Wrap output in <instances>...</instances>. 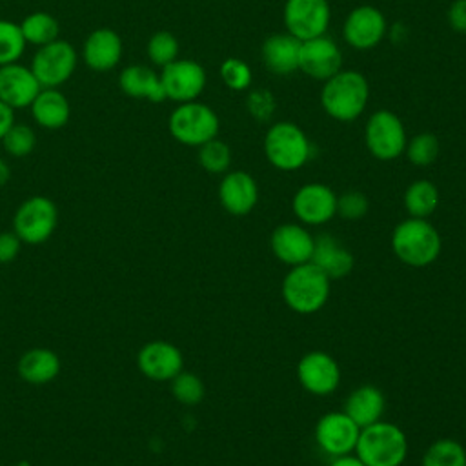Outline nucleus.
<instances>
[{"instance_id":"nucleus-1","label":"nucleus","mask_w":466,"mask_h":466,"mask_svg":"<svg viewBox=\"0 0 466 466\" xmlns=\"http://www.w3.org/2000/svg\"><path fill=\"white\" fill-rule=\"evenodd\" d=\"M370 100V84L355 69H340L324 80L320 106L328 116L339 122H353L362 115Z\"/></svg>"},{"instance_id":"nucleus-2","label":"nucleus","mask_w":466,"mask_h":466,"mask_svg":"<svg viewBox=\"0 0 466 466\" xmlns=\"http://www.w3.org/2000/svg\"><path fill=\"white\" fill-rule=\"evenodd\" d=\"M441 248V235L426 218L410 217L399 222L391 233L395 257L411 268H424L435 262Z\"/></svg>"},{"instance_id":"nucleus-3","label":"nucleus","mask_w":466,"mask_h":466,"mask_svg":"<svg viewBox=\"0 0 466 466\" xmlns=\"http://www.w3.org/2000/svg\"><path fill=\"white\" fill-rule=\"evenodd\" d=\"M355 455L366 466H400L408 455V439L397 424L380 419L360 428Z\"/></svg>"},{"instance_id":"nucleus-4","label":"nucleus","mask_w":466,"mask_h":466,"mask_svg":"<svg viewBox=\"0 0 466 466\" xmlns=\"http://www.w3.org/2000/svg\"><path fill=\"white\" fill-rule=\"evenodd\" d=\"M282 299L295 313H317L329 299V279L311 262L293 266L282 280Z\"/></svg>"},{"instance_id":"nucleus-5","label":"nucleus","mask_w":466,"mask_h":466,"mask_svg":"<svg viewBox=\"0 0 466 466\" xmlns=\"http://www.w3.org/2000/svg\"><path fill=\"white\" fill-rule=\"evenodd\" d=\"M264 155L280 171H297L311 157V142L300 126L275 122L264 137Z\"/></svg>"},{"instance_id":"nucleus-6","label":"nucleus","mask_w":466,"mask_h":466,"mask_svg":"<svg viewBox=\"0 0 466 466\" xmlns=\"http://www.w3.org/2000/svg\"><path fill=\"white\" fill-rule=\"evenodd\" d=\"M218 127L220 122L217 113L209 106L197 100L178 104L167 118L169 135L177 142L193 147H198L208 140L217 138Z\"/></svg>"},{"instance_id":"nucleus-7","label":"nucleus","mask_w":466,"mask_h":466,"mask_svg":"<svg viewBox=\"0 0 466 466\" xmlns=\"http://www.w3.org/2000/svg\"><path fill=\"white\" fill-rule=\"evenodd\" d=\"M58 226V208L44 195L25 198L13 215V231L22 244L38 246L49 240Z\"/></svg>"},{"instance_id":"nucleus-8","label":"nucleus","mask_w":466,"mask_h":466,"mask_svg":"<svg viewBox=\"0 0 466 466\" xmlns=\"http://www.w3.org/2000/svg\"><path fill=\"white\" fill-rule=\"evenodd\" d=\"M364 142L377 160H395L406 149V129L399 115L390 109L371 113L364 127Z\"/></svg>"},{"instance_id":"nucleus-9","label":"nucleus","mask_w":466,"mask_h":466,"mask_svg":"<svg viewBox=\"0 0 466 466\" xmlns=\"http://www.w3.org/2000/svg\"><path fill=\"white\" fill-rule=\"evenodd\" d=\"M76 64L78 55L73 44L56 38L36 49L29 67L42 87H60L73 76Z\"/></svg>"},{"instance_id":"nucleus-10","label":"nucleus","mask_w":466,"mask_h":466,"mask_svg":"<svg viewBox=\"0 0 466 466\" xmlns=\"http://www.w3.org/2000/svg\"><path fill=\"white\" fill-rule=\"evenodd\" d=\"M282 20L288 33L304 42L326 35L331 7L328 0H286Z\"/></svg>"},{"instance_id":"nucleus-11","label":"nucleus","mask_w":466,"mask_h":466,"mask_svg":"<svg viewBox=\"0 0 466 466\" xmlns=\"http://www.w3.org/2000/svg\"><path fill=\"white\" fill-rule=\"evenodd\" d=\"M160 82L166 98L178 104L191 102L197 100L206 87V71L191 58H177L162 67Z\"/></svg>"},{"instance_id":"nucleus-12","label":"nucleus","mask_w":466,"mask_h":466,"mask_svg":"<svg viewBox=\"0 0 466 466\" xmlns=\"http://www.w3.org/2000/svg\"><path fill=\"white\" fill-rule=\"evenodd\" d=\"M360 428L344 413H324L315 424V442L329 457H340L355 451Z\"/></svg>"},{"instance_id":"nucleus-13","label":"nucleus","mask_w":466,"mask_h":466,"mask_svg":"<svg viewBox=\"0 0 466 466\" xmlns=\"http://www.w3.org/2000/svg\"><path fill=\"white\" fill-rule=\"evenodd\" d=\"M388 33V22L380 9L373 5H359L351 9L344 20L342 35L348 46L359 51L377 47Z\"/></svg>"},{"instance_id":"nucleus-14","label":"nucleus","mask_w":466,"mask_h":466,"mask_svg":"<svg viewBox=\"0 0 466 466\" xmlns=\"http://www.w3.org/2000/svg\"><path fill=\"white\" fill-rule=\"evenodd\" d=\"M297 379L311 395H329L340 384L339 362L326 351L313 350L300 357L297 364Z\"/></svg>"},{"instance_id":"nucleus-15","label":"nucleus","mask_w":466,"mask_h":466,"mask_svg":"<svg viewBox=\"0 0 466 466\" xmlns=\"http://www.w3.org/2000/svg\"><path fill=\"white\" fill-rule=\"evenodd\" d=\"M291 209L300 224L320 226L337 215V195L326 184L309 182L297 189Z\"/></svg>"},{"instance_id":"nucleus-16","label":"nucleus","mask_w":466,"mask_h":466,"mask_svg":"<svg viewBox=\"0 0 466 466\" xmlns=\"http://www.w3.org/2000/svg\"><path fill=\"white\" fill-rule=\"evenodd\" d=\"M138 371L157 382H169L184 370L182 351L167 340H149L137 353Z\"/></svg>"},{"instance_id":"nucleus-17","label":"nucleus","mask_w":466,"mask_h":466,"mask_svg":"<svg viewBox=\"0 0 466 466\" xmlns=\"http://www.w3.org/2000/svg\"><path fill=\"white\" fill-rule=\"evenodd\" d=\"M299 69L315 80H328L342 69V53L333 38L320 35L300 44Z\"/></svg>"},{"instance_id":"nucleus-18","label":"nucleus","mask_w":466,"mask_h":466,"mask_svg":"<svg viewBox=\"0 0 466 466\" xmlns=\"http://www.w3.org/2000/svg\"><path fill=\"white\" fill-rule=\"evenodd\" d=\"M315 238L297 222H286L277 226L269 237V248L273 255L289 268L306 264L311 260Z\"/></svg>"},{"instance_id":"nucleus-19","label":"nucleus","mask_w":466,"mask_h":466,"mask_svg":"<svg viewBox=\"0 0 466 466\" xmlns=\"http://www.w3.org/2000/svg\"><path fill=\"white\" fill-rule=\"evenodd\" d=\"M40 89L42 86L31 67L20 62L0 66V100L11 109L29 107Z\"/></svg>"},{"instance_id":"nucleus-20","label":"nucleus","mask_w":466,"mask_h":466,"mask_svg":"<svg viewBox=\"0 0 466 466\" xmlns=\"http://www.w3.org/2000/svg\"><path fill=\"white\" fill-rule=\"evenodd\" d=\"M220 206L235 217L251 213L258 202V186L248 171H226L218 184Z\"/></svg>"},{"instance_id":"nucleus-21","label":"nucleus","mask_w":466,"mask_h":466,"mask_svg":"<svg viewBox=\"0 0 466 466\" xmlns=\"http://www.w3.org/2000/svg\"><path fill=\"white\" fill-rule=\"evenodd\" d=\"M124 44L116 31L111 27H98L93 29L82 46V60L84 64L96 71L106 73L116 67L122 58Z\"/></svg>"},{"instance_id":"nucleus-22","label":"nucleus","mask_w":466,"mask_h":466,"mask_svg":"<svg viewBox=\"0 0 466 466\" xmlns=\"http://www.w3.org/2000/svg\"><path fill=\"white\" fill-rule=\"evenodd\" d=\"M300 40L289 33H275L262 42L260 55L268 71L284 76L299 69Z\"/></svg>"},{"instance_id":"nucleus-23","label":"nucleus","mask_w":466,"mask_h":466,"mask_svg":"<svg viewBox=\"0 0 466 466\" xmlns=\"http://www.w3.org/2000/svg\"><path fill=\"white\" fill-rule=\"evenodd\" d=\"M313 266H317L329 280L331 279H342L351 273L355 258L351 251L342 246L333 235L322 233L315 237L313 255L309 260Z\"/></svg>"},{"instance_id":"nucleus-24","label":"nucleus","mask_w":466,"mask_h":466,"mask_svg":"<svg viewBox=\"0 0 466 466\" xmlns=\"http://www.w3.org/2000/svg\"><path fill=\"white\" fill-rule=\"evenodd\" d=\"M386 410V399L377 386L362 384L355 388L344 400V413L359 426L366 428L382 419Z\"/></svg>"},{"instance_id":"nucleus-25","label":"nucleus","mask_w":466,"mask_h":466,"mask_svg":"<svg viewBox=\"0 0 466 466\" xmlns=\"http://www.w3.org/2000/svg\"><path fill=\"white\" fill-rule=\"evenodd\" d=\"M60 357L49 348H31L18 359L16 371L20 379L33 386H44L60 373Z\"/></svg>"},{"instance_id":"nucleus-26","label":"nucleus","mask_w":466,"mask_h":466,"mask_svg":"<svg viewBox=\"0 0 466 466\" xmlns=\"http://www.w3.org/2000/svg\"><path fill=\"white\" fill-rule=\"evenodd\" d=\"M29 109L35 122L44 129H60L71 116V104L58 87H42Z\"/></svg>"},{"instance_id":"nucleus-27","label":"nucleus","mask_w":466,"mask_h":466,"mask_svg":"<svg viewBox=\"0 0 466 466\" xmlns=\"http://www.w3.org/2000/svg\"><path fill=\"white\" fill-rule=\"evenodd\" d=\"M118 86L124 95L133 98H146L149 102L166 100L160 75L144 64H133L120 71Z\"/></svg>"},{"instance_id":"nucleus-28","label":"nucleus","mask_w":466,"mask_h":466,"mask_svg":"<svg viewBox=\"0 0 466 466\" xmlns=\"http://www.w3.org/2000/svg\"><path fill=\"white\" fill-rule=\"evenodd\" d=\"M439 200L437 186L426 178L411 182L404 191V208L415 218H428L437 209Z\"/></svg>"},{"instance_id":"nucleus-29","label":"nucleus","mask_w":466,"mask_h":466,"mask_svg":"<svg viewBox=\"0 0 466 466\" xmlns=\"http://www.w3.org/2000/svg\"><path fill=\"white\" fill-rule=\"evenodd\" d=\"M20 29H22L25 42L33 44L36 47L60 38L58 36V33H60L58 20L51 13H46V11H35V13L27 15L20 22Z\"/></svg>"},{"instance_id":"nucleus-30","label":"nucleus","mask_w":466,"mask_h":466,"mask_svg":"<svg viewBox=\"0 0 466 466\" xmlns=\"http://www.w3.org/2000/svg\"><path fill=\"white\" fill-rule=\"evenodd\" d=\"M420 466H466V450L455 439H437L424 451Z\"/></svg>"},{"instance_id":"nucleus-31","label":"nucleus","mask_w":466,"mask_h":466,"mask_svg":"<svg viewBox=\"0 0 466 466\" xmlns=\"http://www.w3.org/2000/svg\"><path fill=\"white\" fill-rule=\"evenodd\" d=\"M25 46L27 42L22 35L20 24L0 18V66L18 62L25 51Z\"/></svg>"},{"instance_id":"nucleus-32","label":"nucleus","mask_w":466,"mask_h":466,"mask_svg":"<svg viewBox=\"0 0 466 466\" xmlns=\"http://www.w3.org/2000/svg\"><path fill=\"white\" fill-rule=\"evenodd\" d=\"M198 164L211 175H222L229 169L231 151L229 146L218 138H211L198 146Z\"/></svg>"},{"instance_id":"nucleus-33","label":"nucleus","mask_w":466,"mask_h":466,"mask_svg":"<svg viewBox=\"0 0 466 466\" xmlns=\"http://www.w3.org/2000/svg\"><path fill=\"white\" fill-rule=\"evenodd\" d=\"M439 151H441L439 138L428 131L419 133L413 138H410L406 142V149H404L408 160L419 167L433 164L439 157Z\"/></svg>"},{"instance_id":"nucleus-34","label":"nucleus","mask_w":466,"mask_h":466,"mask_svg":"<svg viewBox=\"0 0 466 466\" xmlns=\"http://www.w3.org/2000/svg\"><path fill=\"white\" fill-rule=\"evenodd\" d=\"M171 393L173 397L184 406H197L202 402L206 395V386L202 379L191 371H180L171 380Z\"/></svg>"},{"instance_id":"nucleus-35","label":"nucleus","mask_w":466,"mask_h":466,"mask_svg":"<svg viewBox=\"0 0 466 466\" xmlns=\"http://www.w3.org/2000/svg\"><path fill=\"white\" fill-rule=\"evenodd\" d=\"M2 146H4V151L9 155V157H15V158H24L27 157L29 153H33L35 146H36V135L35 131L27 126V124H13L5 135L2 137Z\"/></svg>"},{"instance_id":"nucleus-36","label":"nucleus","mask_w":466,"mask_h":466,"mask_svg":"<svg viewBox=\"0 0 466 466\" xmlns=\"http://www.w3.org/2000/svg\"><path fill=\"white\" fill-rule=\"evenodd\" d=\"M178 40L173 33L169 31H157L149 36L146 51L149 60L158 66L164 67L167 64H171L173 60L178 58Z\"/></svg>"},{"instance_id":"nucleus-37","label":"nucleus","mask_w":466,"mask_h":466,"mask_svg":"<svg viewBox=\"0 0 466 466\" xmlns=\"http://www.w3.org/2000/svg\"><path fill=\"white\" fill-rule=\"evenodd\" d=\"M220 78L233 91H244L253 82L249 66L235 56H229L220 64Z\"/></svg>"},{"instance_id":"nucleus-38","label":"nucleus","mask_w":466,"mask_h":466,"mask_svg":"<svg viewBox=\"0 0 466 466\" xmlns=\"http://www.w3.org/2000/svg\"><path fill=\"white\" fill-rule=\"evenodd\" d=\"M370 209V200L362 191L350 189L342 195H337V215L346 220H359Z\"/></svg>"},{"instance_id":"nucleus-39","label":"nucleus","mask_w":466,"mask_h":466,"mask_svg":"<svg viewBox=\"0 0 466 466\" xmlns=\"http://www.w3.org/2000/svg\"><path fill=\"white\" fill-rule=\"evenodd\" d=\"M249 115L258 122H268L275 113V96L268 89H253L246 100Z\"/></svg>"},{"instance_id":"nucleus-40","label":"nucleus","mask_w":466,"mask_h":466,"mask_svg":"<svg viewBox=\"0 0 466 466\" xmlns=\"http://www.w3.org/2000/svg\"><path fill=\"white\" fill-rule=\"evenodd\" d=\"M22 248V240L16 237V233L11 231H2L0 233V264H9L13 262Z\"/></svg>"},{"instance_id":"nucleus-41","label":"nucleus","mask_w":466,"mask_h":466,"mask_svg":"<svg viewBox=\"0 0 466 466\" xmlns=\"http://www.w3.org/2000/svg\"><path fill=\"white\" fill-rule=\"evenodd\" d=\"M448 24L455 33H466V0H453L448 9Z\"/></svg>"},{"instance_id":"nucleus-42","label":"nucleus","mask_w":466,"mask_h":466,"mask_svg":"<svg viewBox=\"0 0 466 466\" xmlns=\"http://www.w3.org/2000/svg\"><path fill=\"white\" fill-rule=\"evenodd\" d=\"M13 124H15V109H11L5 102L0 100V140Z\"/></svg>"},{"instance_id":"nucleus-43","label":"nucleus","mask_w":466,"mask_h":466,"mask_svg":"<svg viewBox=\"0 0 466 466\" xmlns=\"http://www.w3.org/2000/svg\"><path fill=\"white\" fill-rule=\"evenodd\" d=\"M328 466H366L357 455H340V457H333L331 462Z\"/></svg>"},{"instance_id":"nucleus-44","label":"nucleus","mask_w":466,"mask_h":466,"mask_svg":"<svg viewBox=\"0 0 466 466\" xmlns=\"http://www.w3.org/2000/svg\"><path fill=\"white\" fill-rule=\"evenodd\" d=\"M11 178V166L7 164L5 158L0 157V187H4Z\"/></svg>"},{"instance_id":"nucleus-45","label":"nucleus","mask_w":466,"mask_h":466,"mask_svg":"<svg viewBox=\"0 0 466 466\" xmlns=\"http://www.w3.org/2000/svg\"><path fill=\"white\" fill-rule=\"evenodd\" d=\"M15 466H29L25 461H22V462H18V464H15Z\"/></svg>"},{"instance_id":"nucleus-46","label":"nucleus","mask_w":466,"mask_h":466,"mask_svg":"<svg viewBox=\"0 0 466 466\" xmlns=\"http://www.w3.org/2000/svg\"><path fill=\"white\" fill-rule=\"evenodd\" d=\"M0 466H2V464H0Z\"/></svg>"}]
</instances>
